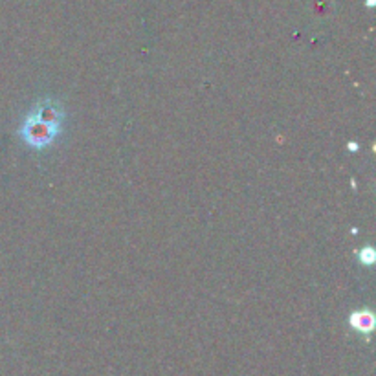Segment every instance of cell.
I'll use <instances>...</instances> for the list:
<instances>
[{"label":"cell","mask_w":376,"mask_h":376,"mask_svg":"<svg viewBox=\"0 0 376 376\" xmlns=\"http://www.w3.org/2000/svg\"><path fill=\"white\" fill-rule=\"evenodd\" d=\"M347 149H349V151H358V144H356V141H350V144H347Z\"/></svg>","instance_id":"4"},{"label":"cell","mask_w":376,"mask_h":376,"mask_svg":"<svg viewBox=\"0 0 376 376\" xmlns=\"http://www.w3.org/2000/svg\"><path fill=\"white\" fill-rule=\"evenodd\" d=\"M360 261H362L363 264H372L375 263V249L372 248H362V252L358 254Z\"/></svg>","instance_id":"3"},{"label":"cell","mask_w":376,"mask_h":376,"mask_svg":"<svg viewBox=\"0 0 376 376\" xmlns=\"http://www.w3.org/2000/svg\"><path fill=\"white\" fill-rule=\"evenodd\" d=\"M349 325L355 328L356 333L367 334L371 333L372 327H375V316L371 311H355L349 316Z\"/></svg>","instance_id":"2"},{"label":"cell","mask_w":376,"mask_h":376,"mask_svg":"<svg viewBox=\"0 0 376 376\" xmlns=\"http://www.w3.org/2000/svg\"><path fill=\"white\" fill-rule=\"evenodd\" d=\"M65 122L66 114L59 101L41 100L24 116L18 127V136L31 149L43 151L57 140V136L65 127Z\"/></svg>","instance_id":"1"}]
</instances>
